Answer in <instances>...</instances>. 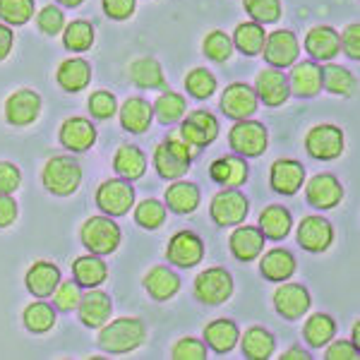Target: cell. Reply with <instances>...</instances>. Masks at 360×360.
Masks as SVG:
<instances>
[{
	"label": "cell",
	"mask_w": 360,
	"mask_h": 360,
	"mask_svg": "<svg viewBox=\"0 0 360 360\" xmlns=\"http://www.w3.org/2000/svg\"><path fill=\"white\" fill-rule=\"evenodd\" d=\"M327 360H360V348L353 346L351 341H334L324 353Z\"/></svg>",
	"instance_id": "9f6ffc18"
},
{
	"label": "cell",
	"mask_w": 360,
	"mask_h": 360,
	"mask_svg": "<svg viewBox=\"0 0 360 360\" xmlns=\"http://www.w3.org/2000/svg\"><path fill=\"white\" fill-rule=\"evenodd\" d=\"M56 79L65 91H82L91 79V68L82 58H68L58 68Z\"/></svg>",
	"instance_id": "83f0119b"
},
{
	"label": "cell",
	"mask_w": 360,
	"mask_h": 360,
	"mask_svg": "<svg viewBox=\"0 0 360 360\" xmlns=\"http://www.w3.org/2000/svg\"><path fill=\"white\" fill-rule=\"evenodd\" d=\"M255 94L257 98H262L269 108H276L281 103H286L288 94V79L286 75H281L276 68H266L257 75V84H255Z\"/></svg>",
	"instance_id": "d6986e66"
},
{
	"label": "cell",
	"mask_w": 360,
	"mask_h": 360,
	"mask_svg": "<svg viewBox=\"0 0 360 360\" xmlns=\"http://www.w3.org/2000/svg\"><path fill=\"white\" fill-rule=\"evenodd\" d=\"M243 8L257 25H274L281 17V3L278 0H243Z\"/></svg>",
	"instance_id": "f6af8a7d"
},
{
	"label": "cell",
	"mask_w": 360,
	"mask_h": 360,
	"mask_svg": "<svg viewBox=\"0 0 360 360\" xmlns=\"http://www.w3.org/2000/svg\"><path fill=\"white\" fill-rule=\"evenodd\" d=\"M17 219V202L10 195H0V229H8Z\"/></svg>",
	"instance_id": "680465c9"
},
{
	"label": "cell",
	"mask_w": 360,
	"mask_h": 360,
	"mask_svg": "<svg viewBox=\"0 0 360 360\" xmlns=\"http://www.w3.org/2000/svg\"><path fill=\"white\" fill-rule=\"evenodd\" d=\"M288 89L293 91L295 96H317L319 89H322V70H319L317 63H298L291 72V82H288Z\"/></svg>",
	"instance_id": "4316f807"
},
{
	"label": "cell",
	"mask_w": 360,
	"mask_h": 360,
	"mask_svg": "<svg viewBox=\"0 0 360 360\" xmlns=\"http://www.w3.org/2000/svg\"><path fill=\"white\" fill-rule=\"evenodd\" d=\"M229 248L236 259L240 262H250V259L259 257L264 250V233L255 226H240L229 238Z\"/></svg>",
	"instance_id": "7402d4cb"
},
{
	"label": "cell",
	"mask_w": 360,
	"mask_h": 360,
	"mask_svg": "<svg viewBox=\"0 0 360 360\" xmlns=\"http://www.w3.org/2000/svg\"><path fill=\"white\" fill-rule=\"evenodd\" d=\"M96 205L108 217H123L135 205V190L127 180H106L96 190Z\"/></svg>",
	"instance_id": "ba28073f"
},
{
	"label": "cell",
	"mask_w": 360,
	"mask_h": 360,
	"mask_svg": "<svg viewBox=\"0 0 360 360\" xmlns=\"http://www.w3.org/2000/svg\"><path fill=\"white\" fill-rule=\"evenodd\" d=\"M274 353V336L262 327H250L243 334V356L250 360H266Z\"/></svg>",
	"instance_id": "d590c367"
},
{
	"label": "cell",
	"mask_w": 360,
	"mask_h": 360,
	"mask_svg": "<svg viewBox=\"0 0 360 360\" xmlns=\"http://www.w3.org/2000/svg\"><path fill=\"white\" fill-rule=\"evenodd\" d=\"M248 197L238 193L236 188H229L224 193H217V197L212 200V207H209V214H212L217 226H238L248 217Z\"/></svg>",
	"instance_id": "9c48e42d"
},
{
	"label": "cell",
	"mask_w": 360,
	"mask_h": 360,
	"mask_svg": "<svg viewBox=\"0 0 360 360\" xmlns=\"http://www.w3.org/2000/svg\"><path fill=\"white\" fill-rule=\"evenodd\" d=\"M269 180H271V188L278 195H295L305 183V168L303 164L293 159H278L274 161L269 171Z\"/></svg>",
	"instance_id": "e0dca14e"
},
{
	"label": "cell",
	"mask_w": 360,
	"mask_h": 360,
	"mask_svg": "<svg viewBox=\"0 0 360 360\" xmlns=\"http://www.w3.org/2000/svg\"><path fill=\"white\" fill-rule=\"evenodd\" d=\"M44 188L56 197H68L82 183V168L72 156H53V159L46 161L44 173Z\"/></svg>",
	"instance_id": "3957f363"
},
{
	"label": "cell",
	"mask_w": 360,
	"mask_h": 360,
	"mask_svg": "<svg viewBox=\"0 0 360 360\" xmlns=\"http://www.w3.org/2000/svg\"><path fill=\"white\" fill-rule=\"evenodd\" d=\"M144 324L135 317H118L111 324H103L98 332V346L106 353H130L142 346Z\"/></svg>",
	"instance_id": "6da1fadb"
},
{
	"label": "cell",
	"mask_w": 360,
	"mask_h": 360,
	"mask_svg": "<svg viewBox=\"0 0 360 360\" xmlns=\"http://www.w3.org/2000/svg\"><path fill=\"white\" fill-rule=\"evenodd\" d=\"M344 130L336 125H317L307 132L305 137V149L312 159L317 161H332L344 152Z\"/></svg>",
	"instance_id": "52a82bcc"
},
{
	"label": "cell",
	"mask_w": 360,
	"mask_h": 360,
	"mask_svg": "<svg viewBox=\"0 0 360 360\" xmlns=\"http://www.w3.org/2000/svg\"><path fill=\"white\" fill-rule=\"evenodd\" d=\"M319 70H322V89H327L329 94H336V96L353 94V89H356V77H353L346 68L327 63V65Z\"/></svg>",
	"instance_id": "8d00e7d4"
},
{
	"label": "cell",
	"mask_w": 360,
	"mask_h": 360,
	"mask_svg": "<svg viewBox=\"0 0 360 360\" xmlns=\"http://www.w3.org/2000/svg\"><path fill=\"white\" fill-rule=\"evenodd\" d=\"M34 15V0H0V20L25 25Z\"/></svg>",
	"instance_id": "c3c4849f"
},
{
	"label": "cell",
	"mask_w": 360,
	"mask_h": 360,
	"mask_svg": "<svg viewBox=\"0 0 360 360\" xmlns=\"http://www.w3.org/2000/svg\"><path fill=\"white\" fill-rule=\"evenodd\" d=\"M22 173L20 168L8 164V161H0V195H10L20 188Z\"/></svg>",
	"instance_id": "11a10c76"
},
{
	"label": "cell",
	"mask_w": 360,
	"mask_h": 360,
	"mask_svg": "<svg viewBox=\"0 0 360 360\" xmlns=\"http://www.w3.org/2000/svg\"><path fill=\"white\" fill-rule=\"evenodd\" d=\"M202 51H205V56L209 60L224 63L233 56V41H231V37L224 32H209L205 44H202Z\"/></svg>",
	"instance_id": "bcb514c9"
},
{
	"label": "cell",
	"mask_w": 360,
	"mask_h": 360,
	"mask_svg": "<svg viewBox=\"0 0 360 360\" xmlns=\"http://www.w3.org/2000/svg\"><path fill=\"white\" fill-rule=\"evenodd\" d=\"M281 358L283 360H307V358H310V353L303 351V348H291V351H286Z\"/></svg>",
	"instance_id": "94428289"
},
{
	"label": "cell",
	"mask_w": 360,
	"mask_h": 360,
	"mask_svg": "<svg viewBox=\"0 0 360 360\" xmlns=\"http://www.w3.org/2000/svg\"><path fill=\"white\" fill-rule=\"evenodd\" d=\"M185 89L195 98H209L217 91V77L205 68H195V70H190L188 77H185Z\"/></svg>",
	"instance_id": "ee69618b"
},
{
	"label": "cell",
	"mask_w": 360,
	"mask_h": 360,
	"mask_svg": "<svg viewBox=\"0 0 360 360\" xmlns=\"http://www.w3.org/2000/svg\"><path fill=\"white\" fill-rule=\"evenodd\" d=\"M307 205L315 209H334L344 200V188L332 173H317L305 185Z\"/></svg>",
	"instance_id": "7c38bea8"
},
{
	"label": "cell",
	"mask_w": 360,
	"mask_h": 360,
	"mask_svg": "<svg viewBox=\"0 0 360 360\" xmlns=\"http://www.w3.org/2000/svg\"><path fill=\"white\" fill-rule=\"evenodd\" d=\"M233 295V278L224 266L200 271L195 278V298L205 305H221Z\"/></svg>",
	"instance_id": "5b68a950"
},
{
	"label": "cell",
	"mask_w": 360,
	"mask_h": 360,
	"mask_svg": "<svg viewBox=\"0 0 360 360\" xmlns=\"http://www.w3.org/2000/svg\"><path fill=\"white\" fill-rule=\"evenodd\" d=\"M77 307H79V319L89 329H101L113 312L111 298L103 291H86L84 295H79Z\"/></svg>",
	"instance_id": "ffe728a7"
},
{
	"label": "cell",
	"mask_w": 360,
	"mask_h": 360,
	"mask_svg": "<svg viewBox=\"0 0 360 360\" xmlns=\"http://www.w3.org/2000/svg\"><path fill=\"white\" fill-rule=\"evenodd\" d=\"M219 135V123L209 111H193L183 120L180 127V137L190 144V147H207Z\"/></svg>",
	"instance_id": "5bb4252c"
},
{
	"label": "cell",
	"mask_w": 360,
	"mask_h": 360,
	"mask_svg": "<svg viewBox=\"0 0 360 360\" xmlns=\"http://www.w3.org/2000/svg\"><path fill=\"white\" fill-rule=\"evenodd\" d=\"M58 3L68 5V8H77V5H82V3H84V0H58Z\"/></svg>",
	"instance_id": "be15d7a7"
},
{
	"label": "cell",
	"mask_w": 360,
	"mask_h": 360,
	"mask_svg": "<svg viewBox=\"0 0 360 360\" xmlns=\"http://www.w3.org/2000/svg\"><path fill=\"white\" fill-rule=\"evenodd\" d=\"M113 168H115V173H120L125 180H137L147 171V159H144V154L139 152L135 144H123V147L115 152Z\"/></svg>",
	"instance_id": "836d02e7"
},
{
	"label": "cell",
	"mask_w": 360,
	"mask_h": 360,
	"mask_svg": "<svg viewBox=\"0 0 360 360\" xmlns=\"http://www.w3.org/2000/svg\"><path fill=\"white\" fill-rule=\"evenodd\" d=\"M171 356L176 360H205L207 358V346L197 339H180L176 346H173Z\"/></svg>",
	"instance_id": "816d5d0a"
},
{
	"label": "cell",
	"mask_w": 360,
	"mask_h": 360,
	"mask_svg": "<svg viewBox=\"0 0 360 360\" xmlns=\"http://www.w3.org/2000/svg\"><path fill=\"white\" fill-rule=\"evenodd\" d=\"M166 205L176 214L195 212L197 205H200V190H197L193 183L178 180V183H173L171 188L166 190Z\"/></svg>",
	"instance_id": "e575fe53"
},
{
	"label": "cell",
	"mask_w": 360,
	"mask_h": 360,
	"mask_svg": "<svg viewBox=\"0 0 360 360\" xmlns=\"http://www.w3.org/2000/svg\"><path fill=\"white\" fill-rule=\"evenodd\" d=\"M351 344L360 348V322L353 324V341H351Z\"/></svg>",
	"instance_id": "6125c7cd"
},
{
	"label": "cell",
	"mask_w": 360,
	"mask_h": 360,
	"mask_svg": "<svg viewBox=\"0 0 360 360\" xmlns=\"http://www.w3.org/2000/svg\"><path fill=\"white\" fill-rule=\"evenodd\" d=\"M238 336H240V332H238L236 322H231V319H217V322L207 324L205 329L207 346L217 353H229L238 344Z\"/></svg>",
	"instance_id": "1f68e13d"
},
{
	"label": "cell",
	"mask_w": 360,
	"mask_h": 360,
	"mask_svg": "<svg viewBox=\"0 0 360 360\" xmlns=\"http://www.w3.org/2000/svg\"><path fill=\"white\" fill-rule=\"evenodd\" d=\"M339 41H341V51H344L351 60H360V25L358 22H351V25L344 29Z\"/></svg>",
	"instance_id": "db71d44e"
},
{
	"label": "cell",
	"mask_w": 360,
	"mask_h": 360,
	"mask_svg": "<svg viewBox=\"0 0 360 360\" xmlns=\"http://www.w3.org/2000/svg\"><path fill=\"white\" fill-rule=\"evenodd\" d=\"M259 271H262V276L269 278V281H286V278H291L295 271V259L288 250L274 248L262 257Z\"/></svg>",
	"instance_id": "f1b7e54d"
},
{
	"label": "cell",
	"mask_w": 360,
	"mask_h": 360,
	"mask_svg": "<svg viewBox=\"0 0 360 360\" xmlns=\"http://www.w3.org/2000/svg\"><path fill=\"white\" fill-rule=\"evenodd\" d=\"M115 108H118V101L111 91H94L89 96V113L98 120H106L115 115Z\"/></svg>",
	"instance_id": "681fc988"
},
{
	"label": "cell",
	"mask_w": 360,
	"mask_h": 360,
	"mask_svg": "<svg viewBox=\"0 0 360 360\" xmlns=\"http://www.w3.org/2000/svg\"><path fill=\"white\" fill-rule=\"evenodd\" d=\"M135 0H103V13L111 20H127L135 13Z\"/></svg>",
	"instance_id": "6f0895ef"
},
{
	"label": "cell",
	"mask_w": 360,
	"mask_h": 360,
	"mask_svg": "<svg viewBox=\"0 0 360 360\" xmlns=\"http://www.w3.org/2000/svg\"><path fill=\"white\" fill-rule=\"evenodd\" d=\"M72 276L79 288H96L106 281V264L98 255H84L72 262Z\"/></svg>",
	"instance_id": "f546056e"
},
{
	"label": "cell",
	"mask_w": 360,
	"mask_h": 360,
	"mask_svg": "<svg viewBox=\"0 0 360 360\" xmlns=\"http://www.w3.org/2000/svg\"><path fill=\"white\" fill-rule=\"evenodd\" d=\"M185 108H188V103H185V98L176 94V91H164L154 103L156 118H159L164 125L178 123V120L185 115Z\"/></svg>",
	"instance_id": "b9f144b4"
},
{
	"label": "cell",
	"mask_w": 360,
	"mask_h": 360,
	"mask_svg": "<svg viewBox=\"0 0 360 360\" xmlns=\"http://www.w3.org/2000/svg\"><path fill=\"white\" fill-rule=\"evenodd\" d=\"M262 53H264V60L269 63L271 68H288L298 60V53H300L298 39H295L288 29H278V32L269 34V37L264 39Z\"/></svg>",
	"instance_id": "30bf717a"
},
{
	"label": "cell",
	"mask_w": 360,
	"mask_h": 360,
	"mask_svg": "<svg viewBox=\"0 0 360 360\" xmlns=\"http://www.w3.org/2000/svg\"><path fill=\"white\" fill-rule=\"evenodd\" d=\"M53 324H56V310L51 305L41 303V300L27 305V310H25V327L32 334H46L51 327H53Z\"/></svg>",
	"instance_id": "7bdbcfd3"
},
{
	"label": "cell",
	"mask_w": 360,
	"mask_h": 360,
	"mask_svg": "<svg viewBox=\"0 0 360 360\" xmlns=\"http://www.w3.org/2000/svg\"><path fill=\"white\" fill-rule=\"evenodd\" d=\"M37 25H39V29H41L44 34L56 37V34L63 29V25H65V17H63V13L56 8V5H46L44 10H39Z\"/></svg>",
	"instance_id": "f907efd6"
},
{
	"label": "cell",
	"mask_w": 360,
	"mask_h": 360,
	"mask_svg": "<svg viewBox=\"0 0 360 360\" xmlns=\"http://www.w3.org/2000/svg\"><path fill=\"white\" fill-rule=\"evenodd\" d=\"M334 334H336L334 319L329 317V315H322V312L312 315V317L305 322V327H303V336H305L307 346H312V348L327 346L329 341L334 339Z\"/></svg>",
	"instance_id": "f35d334b"
},
{
	"label": "cell",
	"mask_w": 360,
	"mask_h": 360,
	"mask_svg": "<svg viewBox=\"0 0 360 360\" xmlns=\"http://www.w3.org/2000/svg\"><path fill=\"white\" fill-rule=\"evenodd\" d=\"M13 49V32L5 25H0V60H5Z\"/></svg>",
	"instance_id": "91938a15"
},
{
	"label": "cell",
	"mask_w": 360,
	"mask_h": 360,
	"mask_svg": "<svg viewBox=\"0 0 360 360\" xmlns=\"http://www.w3.org/2000/svg\"><path fill=\"white\" fill-rule=\"evenodd\" d=\"M27 288L37 298H49L60 283V269L51 262H34L27 271Z\"/></svg>",
	"instance_id": "cb8c5ba5"
},
{
	"label": "cell",
	"mask_w": 360,
	"mask_h": 360,
	"mask_svg": "<svg viewBox=\"0 0 360 360\" xmlns=\"http://www.w3.org/2000/svg\"><path fill=\"white\" fill-rule=\"evenodd\" d=\"M274 307L281 317L286 319H298L303 317L310 307V293L300 283H283L281 288H276L274 293Z\"/></svg>",
	"instance_id": "ac0fdd59"
},
{
	"label": "cell",
	"mask_w": 360,
	"mask_h": 360,
	"mask_svg": "<svg viewBox=\"0 0 360 360\" xmlns=\"http://www.w3.org/2000/svg\"><path fill=\"white\" fill-rule=\"evenodd\" d=\"M264 29L262 25H257V22H243V25L236 27V34H233V46L236 49H240L245 56H257L262 53V46H264Z\"/></svg>",
	"instance_id": "74e56055"
},
{
	"label": "cell",
	"mask_w": 360,
	"mask_h": 360,
	"mask_svg": "<svg viewBox=\"0 0 360 360\" xmlns=\"http://www.w3.org/2000/svg\"><path fill=\"white\" fill-rule=\"evenodd\" d=\"M63 44H65V49L72 51V53H84V51H89L91 44H94V27L84 20H75L72 25L65 29V34H63Z\"/></svg>",
	"instance_id": "60d3db41"
},
{
	"label": "cell",
	"mask_w": 360,
	"mask_h": 360,
	"mask_svg": "<svg viewBox=\"0 0 360 360\" xmlns=\"http://www.w3.org/2000/svg\"><path fill=\"white\" fill-rule=\"evenodd\" d=\"M53 300H56V307L58 310H75L79 303V286L77 281H65L53 291Z\"/></svg>",
	"instance_id": "f5cc1de1"
},
{
	"label": "cell",
	"mask_w": 360,
	"mask_h": 360,
	"mask_svg": "<svg viewBox=\"0 0 360 360\" xmlns=\"http://www.w3.org/2000/svg\"><path fill=\"white\" fill-rule=\"evenodd\" d=\"M82 245L91 255H108L120 245V229L108 217H91L82 226Z\"/></svg>",
	"instance_id": "8992f818"
},
{
	"label": "cell",
	"mask_w": 360,
	"mask_h": 360,
	"mask_svg": "<svg viewBox=\"0 0 360 360\" xmlns=\"http://www.w3.org/2000/svg\"><path fill=\"white\" fill-rule=\"evenodd\" d=\"M166 257L171 264L188 269V266H195L202 262V257H205V245H202V240L193 231H180V233L173 236L171 243H168Z\"/></svg>",
	"instance_id": "4fadbf2b"
},
{
	"label": "cell",
	"mask_w": 360,
	"mask_h": 360,
	"mask_svg": "<svg viewBox=\"0 0 360 360\" xmlns=\"http://www.w3.org/2000/svg\"><path fill=\"white\" fill-rule=\"evenodd\" d=\"M152 118H154V106L144 98H127L120 108V125L125 127L127 132L132 135H142V132L149 130L152 125Z\"/></svg>",
	"instance_id": "d4e9b609"
},
{
	"label": "cell",
	"mask_w": 360,
	"mask_h": 360,
	"mask_svg": "<svg viewBox=\"0 0 360 360\" xmlns=\"http://www.w3.org/2000/svg\"><path fill=\"white\" fill-rule=\"evenodd\" d=\"M305 51L315 60H324V63L332 60L341 51L339 34L332 27H312L305 37Z\"/></svg>",
	"instance_id": "603a6c76"
},
{
	"label": "cell",
	"mask_w": 360,
	"mask_h": 360,
	"mask_svg": "<svg viewBox=\"0 0 360 360\" xmlns=\"http://www.w3.org/2000/svg\"><path fill=\"white\" fill-rule=\"evenodd\" d=\"M334 240L332 224L322 217H307L298 226V243L307 252H324Z\"/></svg>",
	"instance_id": "2e32d148"
},
{
	"label": "cell",
	"mask_w": 360,
	"mask_h": 360,
	"mask_svg": "<svg viewBox=\"0 0 360 360\" xmlns=\"http://www.w3.org/2000/svg\"><path fill=\"white\" fill-rule=\"evenodd\" d=\"M130 75L132 82L142 89H156V86H164V72H161V65L154 60V58H139L130 65Z\"/></svg>",
	"instance_id": "ab89813d"
},
{
	"label": "cell",
	"mask_w": 360,
	"mask_h": 360,
	"mask_svg": "<svg viewBox=\"0 0 360 360\" xmlns=\"http://www.w3.org/2000/svg\"><path fill=\"white\" fill-rule=\"evenodd\" d=\"M195 147H190L183 137H168L154 149V166L156 173L166 180H178L188 173L190 164H193Z\"/></svg>",
	"instance_id": "7a4b0ae2"
},
{
	"label": "cell",
	"mask_w": 360,
	"mask_h": 360,
	"mask_svg": "<svg viewBox=\"0 0 360 360\" xmlns=\"http://www.w3.org/2000/svg\"><path fill=\"white\" fill-rule=\"evenodd\" d=\"M291 224H293V219L286 207L271 205L259 214V231L264 233V238H271V240L286 238L288 231H291Z\"/></svg>",
	"instance_id": "d6a6232c"
},
{
	"label": "cell",
	"mask_w": 360,
	"mask_h": 360,
	"mask_svg": "<svg viewBox=\"0 0 360 360\" xmlns=\"http://www.w3.org/2000/svg\"><path fill=\"white\" fill-rule=\"evenodd\" d=\"M229 144L238 156H262L269 147V135L266 127L257 120H238L229 132Z\"/></svg>",
	"instance_id": "277c9868"
},
{
	"label": "cell",
	"mask_w": 360,
	"mask_h": 360,
	"mask_svg": "<svg viewBox=\"0 0 360 360\" xmlns=\"http://www.w3.org/2000/svg\"><path fill=\"white\" fill-rule=\"evenodd\" d=\"M41 111V96L32 89H17L5 101V118L10 125L25 127L32 125Z\"/></svg>",
	"instance_id": "8fae6325"
},
{
	"label": "cell",
	"mask_w": 360,
	"mask_h": 360,
	"mask_svg": "<svg viewBox=\"0 0 360 360\" xmlns=\"http://www.w3.org/2000/svg\"><path fill=\"white\" fill-rule=\"evenodd\" d=\"M96 142V127L86 118H68L60 125V144L70 152H86Z\"/></svg>",
	"instance_id": "44dd1931"
},
{
	"label": "cell",
	"mask_w": 360,
	"mask_h": 360,
	"mask_svg": "<svg viewBox=\"0 0 360 360\" xmlns=\"http://www.w3.org/2000/svg\"><path fill=\"white\" fill-rule=\"evenodd\" d=\"M257 94L255 89H250L248 84L236 82L224 91L221 96V111L233 120H248L250 115L257 111Z\"/></svg>",
	"instance_id": "9a60e30c"
},
{
	"label": "cell",
	"mask_w": 360,
	"mask_h": 360,
	"mask_svg": "<svg viewBox=\"0 0 360 360\" xmlns=\"http://www.w3.org/2000/svg\"><path fill=\"white\" fill-rule=\"evenodd\" d=\"M144 288L154 300H168L178 293L180 278L176 271L166 269V266H154L147 276H144Z\"/></svg>",
	"instance_id": "4dcf8cb0"
},
{
	"label": "cell",
	"mask_w": 360,
	"mask_h": 360,
	"mask_svg": "<svg viewBox=\"0 0 360 360\" xmlns=\"http://www.w3.org/2000/svg\"><path fill=\"white\" fill-rule=\"evenodd\" d=\"M209 176L224 188H240L248 180V166L243 156H221L209 166Z\"/></svg>",
	"instance_id": "484cf974"
},
{
	"label": "cell",
	"mask_w": 360,
	"mask_h": 360,
	"mask_svg": "<svg viewBox=\"0 0 360 360\" xmlns=\"http://www.w3.org/2000/svg\"><path fill=\"white\" fill-rule=\"evenodd\" d=\"M135 221L147 231H156L161 224L166 221V207L156 200H144L139 202L135 209Z\"/></svg>",
	"instance_id": "7dc6e473"
}]
</instances>
